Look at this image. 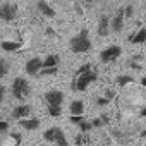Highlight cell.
Here are the masks:
<instances>
[{"mask_svg": "<svg viewBox=\"0 0 146 146\" xmlns=\"http://www.w3.org/2000/svg\"><path fill=\"white\" fill-rule=\"evenodd\" d=\"M69 46L74 53H88L91 50V46H93L88 29H81L76 36H72L70 41H69Z\"/></svg>", "mask_w": 146, "mask_h": 146, "instance_id": "1", "label": "cell"}, {"mask_svg": "<svg viewBox=\"0 0 146 146\" xmlns=\"http://www.w3.org/2000/svg\"><path fill=\"white\" fill-rule=\"evenodd\" d=\"M96 79H98V72L95 69H90V70L83 72V74H74L70 88H72V91H86L88 86L91 83H95Z\"/></svg>", "mask_w": 146, "mask_h": 146, "instance_id": "2", "label": "cell"}, {"mask_svg": "<svg viewBox=\"0 0 146 146\" xmlns=\"http://www.w3.org/2000/svg\"><path fill=\"white\" fill-rule=\"evenodd\" d=\"M11 91H12V96H14L16 100L23 102V100H26V98L29 96V93H31V86H29V83H28L26 78L17 76V78L14 79L12 86H11Z\"/></svg>", "mask_w": 146, "mask_h": 146, "instance_id": "3", "label": "cell"}, {"mask_svg": "<svg viewBox=\"0 0 146 146\" xmlns=\"http://www.w3.org/2000/svg\"><path fill=\"white\" fill-rule=\"evenodd\" d=\"M43 139L48 143H55L57 146H69V141L60 127H50L43 132Z\"/></svg>", "mask_w": 146, "mask_h": 146, "instance_id": "4", "label": "cell"}, {"mask_svg": "<svg viewBox=\"0 0 146 146\" xmlns=\"http://www.w3.org/2000/svg\"><path fill=\"white\" fill-rule=\"evenodd\" d=\"M120 55H122V48L119 45H110V46H107L100 52V60L103 64H110V62L117 60Z\"/></svg>", "mask_w": 146, "mask_h": 146, "instance_id": "5", "label": "cell"}, {"mask_svg": "<svg viewBox=\"0 0 146 146\" xmlns=\"http://www.w3.org/2000/svg\"><path fill=\"white\" fill-rule=\"evenodd\" d=\"M17 16V5L16 4H2L0 5V19L2 21H14Z\"/></svg>", "mask_w": 146, "mask_h": 146, "instance_id": "6", "label": "cell"}, {"mask_svg": "<svg viewBox=\"0 0 146 146\" xmlns=\"http://www.w3.org/2000/svg\"><path fill=\"white\" fill-rule=\"evenodd\" d=\"M41 69H43V58H40V57H33V58H29L26 62V72H28L29 76L38 78Z\"/></svg>", "mask_w": 146, "mask_h": 146, "instance_id": "7", "label": "cell"}, {"mask_svg": "<svg viewBox=\"0 0 146 146\" xmlns=\"http://www.w3.org/2000/svg\"><path fill=\"white\" fill-rule=\"evenodd\" d=\"M45 100L50 107H62L64 103V93L60 90H48L45 93Z\"/></svg>", "mask_w": 146, "mask_h": 146, "instance_id": "8", "label": "cell"}, {"mask_svg": "<svg viewBox=\"0 0 146 146\" xmlns=\"http://www.w3.org/2000/svg\"><path fill=\"white\" fill-rule=\"evenodd\" d=\"M124 23H125V16H124V7H120L117 12H115V16L112 17V21H110V26H112V31L113 33H120L122 29H124Z\"/></svg>", "mask_w": 146, "mask_h": 146, "instance_id": "9", "label": "cell"}, {"mask_svg": "<svg viewBox=\"0 0 146 146\" xmlns=\"http://www.w3.org/2000/svg\"><path fill=\"white\" fill-rule=\"evenodd\" d=\"M110 21H112V19H110V17H108L107 14L100 16V19H98V26H96V33H98V36H102V38L108 36V33L112 31Z\"/></svg>", "mask_w": 146, "mask_h": 146, "instance_id": "10", "label": "cell"}, {"mask_svg": "<svg viewBox=\"0 0 146 146\" xmlns=\"http://www.w3.org/2000/svg\"><path fill=\"white\" fill-rule=\"evenodd\" d=\"M36 9H38V12L40 14H43L45 17H55V9L46 2V0H38L36 2Z\"/></svg>", "mask_w": 146, "mask_h": 146, "instance_id": "11", "label": "cell"}, {"mask_svg": "<svg viewBox=\"0 0 146 146\" xmlns=\"http://www.w3.org/2000/svg\"><path fill=\"white\" fill-rule=\"evenodd\" d=\"M31 115V107L29 105H17L14 110H12V119H28Z\"/></svg>", "mask_w": 146, "mask_h": 146, "instance_id": "12", "label": "cell"}, {"mask_svg": "<svg viewBox=\"0 0 146 146\" xmlns=\"http://www.w3.org/2000/svg\"><path fill=\"white\" fill-rule=\"evenodd\" d=\"M17 124L23 127V129H26V131H36L38 127H40V119H36V117H33V119H21V120H17Z\"/></svg>", "mask_w": 146, "mask_h": 146, "instance_id": "13", "label": "cell"}, {"mask_svg": "<svg viewBox=\"0 0 146 146\" xmlns=\"http://www.w3.org/2000/svg\"><path fill=\"white\" fill-rule=\"evenodd\" d=\"M129 41L134 43V45H141L146 41V29L144 28H139L137 31H134L131 36H129Z\"/></svg>", "mask_w": 146, "mask_h": 146, "instance_id": "14", "label": "cell"}, {"mask_svg": "<svg viewBox=\"0 0 146 146\" xmlns=\"http://www.w3.org/2000/svg\"><path fill=\"white\" fill-rule=\"evenodd\" d=\"M58 64H60V57L52 53L43 60V69H55V67H58Z\"/></svg>", "mask_w": 146, "mask_h": 146, "instance_id": "15", "label": "cell"}, {"mask_svg": "<svg viewBox=\"0 0 146 146\" xmlns=\"http://www.w3.org/2000/svg\"><path fill=\"white\" fill-rule=\"evenodd\" d=\"M69 110H70V115H83V113H84V102L74 100V102L70 103Z\"/></svg>", "mask_w": 146, "mask_h": 146, "instance_id": "16", "label": "cell"}, {"mask_svg": "<svg viewBox=\"0 0 146 146\" xmlns=\"http://www.w3.org/2000/svg\"><path fill=\"white\" fill-rule=\"evenodd\" d=\"M0 46H2V50H5V52H19L23 45H21V41H2Z\"/></svg>", "mask_w": 146, "mask_h": 146, "instance_id": "17", "label": "cell"}, {"mask_svg": "<svg viewBox=\"0 0 146 146\" xmlns=\"http://www.w3.org/2000/svg\"><path fill=\"white\" fill-rule=\"evenodd\" d=\"M131 83H134V78H132V76L120 74V76L117 78V84H119L120 88H124V86H127V84H131Z\"/></svg>", "mask_w": 146, "mask_h": 146, "instance_id": "18", "label": "cell"}, {"mask_svg": "<svg viewBox=\"0 0 146 146\" xmlns=\"http://www.w3.org/2000/svg\"><path fill=\"white\" fill-rule=\"evenodd\" d=\"M9 72V62L5 60V58H2L0 57V79L2 78H5V74Z\"/></svg>", "mask_w": 146, "mask_h": 146, "instance_id": "19", "label": "cell"}, {"mask_svg": "<svg viewBox=\"0 0 146 146\" xmlns=\"http://www.w3.org/2000/svg\"><path fill=\"white\" fill-rule=\"evenodd\" d=\"M88 143H90V137H88L86 132H79L76 136V144L78 146H83V144H88Z\"/></svg>", "mask_w": 146, "mask_h": 146, "instance_id": "20", "label": "cell"}, {"mask_svg": "<svg viewBox=\"0 0 146 146\" xmlns=\"http://www.w3.org/2000/svg\"><path fill=\"white\" fill-rule=\"evenodd\" d=\"M91 129H93V124H91V120H83V122L79 124V131H81V132H86V134H88Z\"/></svg>", "mask_w": 146, "mask_h": 146, "instance_id": "21", "label": "cell"}, {"mask_svg": "<svg viewBox=\"0 0 146 146\" xmlns=\"http://www.w3.org/2000/svg\"><path fill=\"white\" fill-rule=\"evenodd\" d=\"M48 113H50V117H60L62 107H50L48 105Z\"/></svg>", "mask_w": 146, "mask_h": 146, "instance_id": "22", "label": "cell"}, {"mask_svg": "<svg viewBox=\"0 0 146 146\" xmlns=\"http://www.w3.org/2000/svg\"><path fill=\"white\" fill-rule=\"evenodd\" d=\"M57 72H58V67H55V69H41L40 76L41 78H45V76H55Z\"/></svg>", "mask_w": 146, "mask_h": 146, "instance_id": "23", "label": "cell"}, {"mask_svg": "<svg viewBox=\"0 0 146 146\" xmlns=\"http://www.w3.org/2000/svg\"><path fill=\"white\" fill-rule=\"evenodd\" d=\"M69 120H70L72 124L79 125V124H81L83 120H86V119H84V115H70V119H69Z\"/></svg>", "mask_w": 146, "mask_h": 146, "instance_id": "24", "label": "cell"}, {"mask_svg": "<svg viewBox=\"0 0 146 146\" xmlns=\"http://www.w3.org/2000/svg\"><path fill=\"white\" fill-rule=\"evenodd\" d=\"M124 16H125V19L132 17V16H134V7H132V5H125V7H124Z\"/></svg>", "mask_w": 146, "mask_h": 146, "instance_id": "25", "label": "cell"}, {"mask_svg": "<svg viewBox=\"0 0 146 146\" xmlns=\"http://www.w3.org/2000/svg\"><path fill=\"white\" fill-rule=\"evenodd\" d=\"M108 103H110V100H108V98H105V96L96 98V105H100V107H105V105H108Z\"/></svg>", "mask_w": 146, "mask_h": 146, "instance_id": "26", "label": "cell"}, {"mask_svg": "<svg viewBox=\"0 0 146 146\" xmlns=\"http://www.w3.org/2000/svg\"><path fill=\"white\" fill-rule=\"evenodd\" d=\"M91 124H93V127H102L105 122H103V119H102V117H96V119H93V120H91Z\"/></svg>", "mask_w": 146, "mask_h": 146, "instance_id": "27", "label": "cell"}, {"mask_svg": "<svg viewBox=\"0 0 146 146\" xmlns=\"http://www.w3.org/2000/svg\"><path fill=\"white\" fill-rule=\"evenodd\" d=\"M5 131H9V122H5V120H0V134H2V132H5Z\"/></svg>", "mask_w": 146, "mask_h": 146, "instance_id": "28", "label": "cell"}, {"mask_svg": "<svg viewBox=\"0 0 146 146\" xmlns=\"http://www.w3.org/2000/svg\"><path fill=\"white\" fill-rule=\"evenodd\" d=\"M5 91H7V88L0 84V107H2V102H4V98H5Z\"/></svg>", "mask_w": 146, "mask_h": 146, "instance_id": "29", "label": "cell"}, {"mask_svg": "<svg viewBox=\"0 0 146 146\" xmlns=\"http://www.w3.org/2000/svg\"><path fill=\"white\" fill-rule=\"evenodd\" d=\"M105 98H108V100H113V98H115V93H113V90H105Z\"/></svg>", "mask_w": 146, "mask_h": 146, "instance_id": "30", "label": "cell"}, {"mask_svg": "<svg viewBox=\"0 0 146 146\" xmlns=\"http://www.w3.org/2000/svg\"><path fill=\"white\" fill-rule=\"evenodd\" d=\"M139 113H141V117H144V119H146V107H143V108H141V112H139Z\"/></svg>", "mask_w": 146, "mask_h": 146, "instance_id": "31", "label": "cell"}, {"mask_svg": "<svg viewBox=\"0 0 146 146\" xmlns=\"http://www.w3.org/2000/svg\"><path fill=\"white\" fill-rule=\"evenodd\" d=\"M141 86H143V88H146V76H144V78H141Z\"/></svg>", "mask_w": 146, "mask_h": 146, "instance_id": "32", "label": "cell"}, {"mask_svg": "<svg viewBox=\"0 0 146 146\" xmlns=\"http://www.w3.org/2000/svg\"><path fill=\"white\" fill-rule=\"evenodd\" d=\"M84 2H86V4H93V0H84Z\"/></svg>", "mask_w": 146, "mask_h": 146, "instance_id": "33", "label": "cell"}]
</instances>
